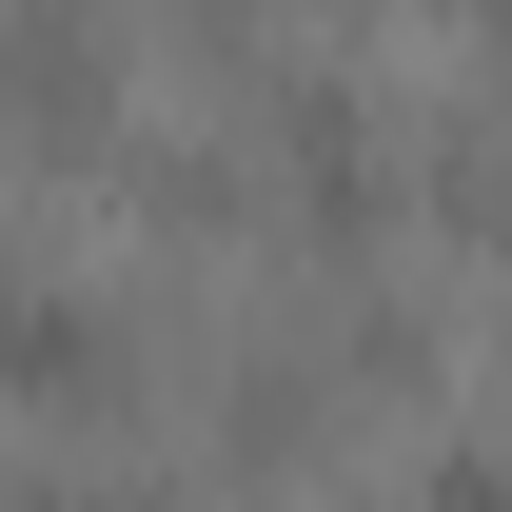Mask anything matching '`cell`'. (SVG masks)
I'll return each instance as SVG.
<instances>
[{"label":"cell","mask_w":512,"mask_h":512,"mask_svg":"<svg viewBox=\"0 0 512 512\" xmlns=\"http://www.w3.org/2000/svg\"><path fill=\"white\" fill-rule=\"evenodd\" d=\"M20 512H178V493H158V473H40Z\"/></svg>","instance_id":"cell-5"},{"label":"cell","mask_w":512,"mask_h":512,"mask_svg":"<svg viewBox=\"0 0 512 512\" xmlns=\"http://www.w3.org/2000/svg\"><path fill=\"white\" fill-rule=\"evenodd\" d=\"M119 375H138L119 296H79V276H40V296H20V394H40V414H99Z\"/></svg>","instance_id":"cell-2"},{"label":"cell","mask_w":512,"mask_h":512,"mask_svg":"<svg viewBox=\"0 0 512 512\" xmlns=\"http://www.w3.org/2000/svg\"><path fill=\"white\" fill-rule=\"evenodd\" d=\"M256 138H276V197H296V217H316V237H375V99H355V79L335 60H296L276 79V99H256Z\"/></svg>","instance_id":"cell-1"},{"label":"cell","mask_w":512,"mask_h":512,"mask_svg":"<svg viewBox=\"0 0 512 512\" xmlns=\"http://www.w3.org/2000/svg\"><path fill=\"white\" fill-rule=\"evenodd\" d=\"M453 20H473V60H493V79H512V0H453Z\"/></svg>","instance_id":"cell-6"},{"label":"cell","mask_w":512,"mask_h":512,"mask_svg":"<svg viewBox=\"0 0 512 512\" xmlns=\"http://www.w3.org/2000/svg\"><path fill=\"white\" fill-rule=\"evenodd\" d=\"M394 512H512V434H434Z\"/></svg>","instance_id":"cell-3"},{"label":"cell","mask_w":512,"mask_h":512,"mask_svg":"<svg viewBox=\"0 0 512 512\" xmlns=\"http://www.w3.org/2000/svg\"><path fill=\"white\" fill-rule=\"evenodd\" d=\"M414 197H434L453 237H512V178H493V138H473V119H453V138H434V178H414Z\"/></svg>","instance_id":"cell-4"}]
</instances>
